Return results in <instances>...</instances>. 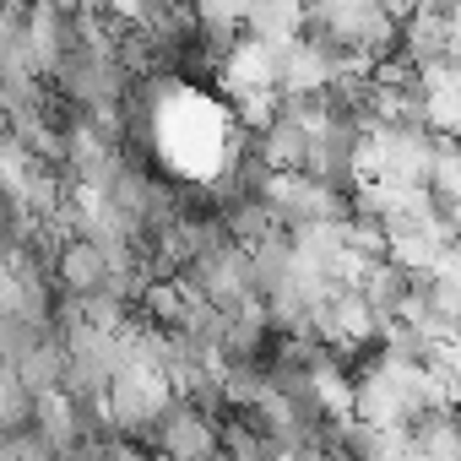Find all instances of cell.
I'll list each match as a JSON object with an SVG mask.
<instances>
[{
	"label": "cell",
	"instance_id": "6da1fadb",
	"mask_svg": "<svg viewBox=\"0 0 461 461\" xmlns=\"http://www.w3.org/2000/svg\"><path fill=\"white\" fill-rule=\"evenodd\" d=\"M158 450L163 461H222V434L212 418L190 402H174V412L158 423Z\"/></svg>",
	"mask_w": 461,
	"mask_h": 461
},
{
	"label": "cell",
	"instance_id": "7a4b0ae2",
	"mask_svg": "<svg viewBox=\"0 0 461 461\" xmlns=\"http://www.w3.org/2000/svg\"><path fill=\"white\" fill-rule=\"evenodd\" d=\"M55 277L71 299H93L109 288V256L93 245V240H71L60 256H55Z\"/></svg>",
	"mask_w": 461,
	"mask_h": 461
}]
</instances>
